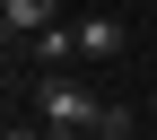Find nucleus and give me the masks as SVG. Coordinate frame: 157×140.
<instances>
[{
    "label": "nucleus",
    "instance_id": "nucleus-1",
    "mask_svg": "<svg viewBox=\"0 0 157 140\" xmlns=\"http://www.w3.org/2000/svg\"><path fill=\"white\" fill-rule=\"evenodd\" d=\"M35 96H44V131L52 140L113 131V105H96V88H78V79H35Z\"/></svg>",
    "mask_w": 157,
    "mask_h": 140
},
{
    "label": "nucleus",
    "instance_id": "nucleus-2",
    "mask_svg": "<svg viewBox=\"0 0 157 140\" xmlns=\"http://www.w3.org/2000/svg\"><path fill=\"white\" fill-rule=\"evenodd\" d=\"M122 44H131V35H122V18H105V9H87V18H78V62H122Z\"/></svg>",
    "mask_w": 157,
    "mask_h": 140
},
{
    "label": "nucleus",
    "instance_id": "nucleus-3",
    "mask_svg": "<svg viewBox=\"0 0 157 140\" xmlns=\"http://www.w3.org/2000/svg\"><path fill=\"white\" fill-rule=\"evenodd\" d=\"M52 9H61V0H0V35H9V44H17V35H26V44H35V35H44V26H61V18H52Z\"/></svg>",
    "mask_w": 157,
    "mask_h": 140
},
{
    "label": "nucleus",
    "instance_id": "nucleus-4",
    "mask_svg": "<svg viewBox=\"0 0 157 140\" xmlns=\"http://www.w3.org/2000/svg\"><path fill=\"white\" fill-rule=\"evenodd\" d=\"M78 62V26H44V35H35V70H44V79H61Z\"/></svg>",
    "mask_w": 157,
    "mask_h": 140
},
{
    "label": "nucleus",
    "instance_id": "nucleus-5",
    "mask_svg": "<svg viewBox=\"0 0 157 140\" xmlns=\"http://www.w3.org/2000/svg\"><path fill=\"white\" fill-rule=\"evenodd\" d=\"M0 140H52V131H44V123H9Z\"/></svg>",
    "mask_w": 157,
    "mask_h": 140
},
{
    "label": "nucleus",
    "instance_id": "nucleus-6",
    "mask_svg": "<svg viewBox=\"0 0 157 140\" xmlns=\"http://www.w3.org/2000/svg\"><path fill=\"white\" fill-rule=\"evenodd\" d=\"M78 140H122V131H78Z\"/></svg>",
    "mask_w": 157,
    "mask_h": 140
}]
</instances>
